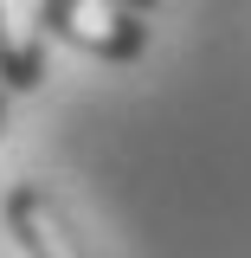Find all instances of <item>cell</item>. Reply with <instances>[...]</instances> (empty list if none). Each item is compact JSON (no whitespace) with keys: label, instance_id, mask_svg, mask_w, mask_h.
<instances>
[{"label":"cell","instance_id":"obj_2","mask_svg":"<svg viewBox=\"0 0 251 258\" xmlns=\"http://www.w3.org/2000/svg\"><path fill=\"white\" fill-rule=\"evenodd\" d=\"M7 232L20 239L26 258H91L84 239L71 232V220L58 213V200L45 187H13L7 194Z\"/></svg>","mask_w":251,"mask_h":258},{"label":"cell","instance_id":"obj_1","mask_svg":"<svg viewBox=\"0 0 251 258\" xmlns=\"http://www.w3.org/2000/svg\"><path fill=\"white\" fill-rule=\"evenodd\" d=\"M39 26L58 32L77 52H91V58H110V64L142 58V45H148V26L116 0H39Z\"/></svg>","mask_w":251,"mask_h":258},{"label":"cell","instance_id":"obj_3","mask_svg":"<svg viewBox=\"0 0 251 258\" xmlns=\"http://www.w3.org/2000/svg\"><path fill=\"white\" fill-rule=\"evenodd\" d=\"M45 78V26H39V0H0V84L32 91Z\"/></svg>","mask_w":251,"mask_h":258},{"label":"cell","instance_id":"obj_4","mask_svg":"<svg viewBox=\"0 0 251 258\" xmlns=\"http://www.w3.org/2000/svg\"><path fill=\"white\" fill-rule=\"evenodd\" d=\"M0 136H7V84H0Z\"/></svg>","mask_w":251,"mask_h":258},{"label":"cell","instance_id":"obj_5","mask_svg":"<svg viewBox=\"0 0 251 258\" xmlns=\"http://www.w3.org/2000/svg\"><path fill=\"white\" fill-rule=\"evenodd\" d=\"M116 7H129V13H135V7H155V0H116Z\"/></svg>","mask_w":251,"mask_h":258}]
</instances>
